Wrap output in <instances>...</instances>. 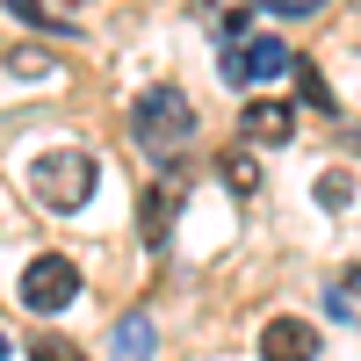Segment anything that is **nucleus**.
<instances>
[{
    "instance_id": "obj_7",
    "label": "nucleus",
    "mask_w": 361,
    "mask_h": 361,
    "mask_svg": "<svg viewBox=\"0 0 361 361\" xmlns=\"http://www.w3.org/2000/svg\"><path fill=\"white\" fill-rule=\"evenodd\" d=\"M152 347H159L152 318H145V311H130L123 325H116V340H109V361H152Z\"/></svg>"
},
{
    "instance_id": "obj_9",
    "label": "nucleus",
    "mask_w": 361,
    "mask_h": 361,
    "mask_svg": "<svg viewBox=\"0 0 361 361\" xmlns=\"http://www.w3.org/2000/svg\"><path fill=\"white\" fill-rule=\"evenodd\" d=\"M311 195H318L325 209H347V195H354V173H340V166H325V173H318V188H311Z\"/></svg>"
},
{
    "instance_id": "obj_3",
    "label": "nucleus",
    "mask_w": 361,
    "mask_h": 361,
    "mask_svg": "<svg viewBox=\"0 0 361 361\" xmlns=\"http://www.w3.org/2000/svg\"><path fill=\"white\" fill-rule=\"evenodd\" d=\"M73 296H80V267H73L66 253H44V260H29V267H22V304L37 311V318L66 311Z\"/></svg>"
},
{
    "instance_id": "obj_2",
    "label": "nucleus",
    "mask_w": 361,
    "mask_h": 361,
    "mask_svg": "<svg viewBox=\"0 0 361 361\" xmlns=\"http://www.w3.org/2000/svg\"><path fill=\"white\" fill-rule=\"evenodd\" d=\"M94 180H102V166H94V152H80V145H58V152L29 159V188H37L44 209H87L94 202Z\"/></svg>"
},
{
    "instance_id": "obj_16",
    "label": "nucleus",
    "mask_w": 361,
    "mask_h": 361,
    "mask_svg": "<svg viewBox=\"0 0 361 361\" xmlns=\"http://www.w3.org/2000/svg\"><path fill=\"white\" fill-rule=\"evenodd\" d=\"M0 354H8V333H0Z\"/></svg>"
},
{
    "instance_id": "obj_10",
    "label": "nucleus",
    "mask_w": 361,
    "mask_h": 361,
    "mask_svg": "<svg viewBox=\"0 0 361 361\" xmlns=\"http://www.w3.org/2000/svg\"><path fill=\"white\" fill-rule=\"evenodd\" d=\"M8 8H15L22 22H37V29H51V37H80V29H73L66 15H44V0H8Z\"/></svg>"
},
{
    "instance_id": "obj_8",
    "label": "nucleus",
    "mask_w": 361,
    "mask_h": 361,
    "mask_svg": "<svg viewBox=\"0 0 361 361\" xmlns=\"http://www.w3.org/2000/svg\"><path fill=\"white\" fill-rule=\"evenodd\" d=\"M224 188L231 195H253L260 188V159L253 152H224Z\"/></svg>"
},
{
    "instance_id": "obj_13",
    "label": "nucleus",
    "mask_w": 361,
    "mask_h": 361,
    "mask_svg": "<svg viewBox=\"0 0 361 361\" xmlns=\"http://www.w3.org/2000/svg\"><path fill=\"white\" fill-rule=\"evenodd\" d=\"M296 73H304V94H311V102H318V109H333V87H325V80H318V73H311V66H304V58H296Z\"/></svg>"
},
{
    "instance_id": "obj_14",
    "label": "nucleus",
    "mask_w": 361,
    "mask_h": 361,
    "mask_svg": "<svg viewBox=\"0 0 361 361\" xmlns=\"http://www.w3.org/2000/svg\"><path fill=\"white\" fill-rule=\"evenodd\" d=\"M8 66H15V73H29V80H37V73L51 66V58H44V51H8Z\"/></svg>"
},
{
    "instance_id": "obj_11",
    "label": "nucleus",
    "mask_w": 361,
    "mask_h": 361,
    "mask_svg": "<svg viewBox=\"0 0 361 361\" xmlns=\"http://www.w3.org/2000/svg\"><path fill=\"white\" fill-rule=\"evenodd\" d=\"M29 361H87L73 340H58V333H37V340H29Z\"/></svg>"
},
{
    "instance_id": "obj_5",
    "label": "nucleus",
    "mask_w": 361,
    "mask_h": 361,
    "mask_svg": "<svg viewBox=\"0 0 361 361\" xmlns=\"http://www.w3.org/2000/svg\"><path fill=\"white\" fill-rule=\"evenodd\" d=\"M260 361H318V333L304 318H267L260 325Z\"/></svg>"
},
{
    "instance_id": "obj_15",
    "label": "nucleus",
    "mask_w": 361,
    "mask_h": 361,
    "mask_svg": "<svg viewBox=\"0 0 361 361\" xmlns=\"http://www.w3.org/2000/svg\"><path fill=\"white\" fill-rule=\"evenodd\" d=\"M340 296H361V260H354L347 275H340Z\"/></svg>"
},
{
    "instance_id": "obj_1",
    "label": "nucleus",
    "mask_w": 361,
    "mask_h": 361,
    "mask_svg": "<svg viewBox=\"0 0 361 361\" xmlns=\"http://www.w3.org/2000/svg\"><path fill=\"white\" fill-rule=\"evenodd\" d=\"M130 137H137V145H145L152 159H173L180 145L195 137V109H188V94H180L173 80L145 87V94L130 102Z\"/></svg>"
},
{
    "instance_id": "obj_12",
    "label": "nucleus",
    "mask_w": 361,
    "mask_h": 361,
    "mask_svg": "<svg viewBox=\"0 0 361 361\" xmlns=\"http://www.w3.org/2000/svg\"><path fill=\"white\" fill-rule=\"evenodd\" d=\"M260 8H267V15H282V22H296V15H318L325 0H260Z\"/></svg>"
},
{
    "instance_id": "obj_4",
    "label": "nucleus",
    "mask_w": 361,
    "mask_h": 361,
    "mask_svg": "<svg viewBox=\"0 0 361 361\" xmlns=\"http://www.w3.org/2000/svg\"><path fill=\"white\" fill-rule=\"evenodd\" d=\"M282 73H296V58H289L282 37H238L224 51V80H238V87H267V80H282Z\"/></svg>"
},
{
    "instance_id": "obj_6",
    "label": "nucleus",
    "mask_w": 361,
    "mask_h": 361,
    "mask_svg": "<svg viewBox=\"0 0 361 361\" xmlns=\"http://www.w3.org/2000/svg\"><path fill=\"white\" fill-rule=\"evenodd\" d=\"M238 130H246V145H289V130H296V109H289V102H246Z\"/></svg>"
}]
</instances>
